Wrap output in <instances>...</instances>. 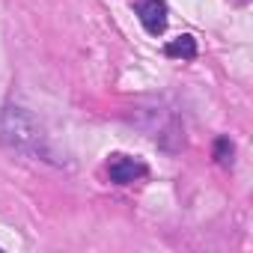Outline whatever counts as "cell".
Masks as SVG:
<instances>
[{"mask_svg":"<svg viewBox=\"0 0 253 253\" xmlns=\"http://www.w3.org/2000/svg\"><path fill=\"white\" fill-rule=\"evenodd\" d=\"M0 146L9 149V152H21V155L51 161L48 134L42 128V122L21 104H6L0 110Z\"/></svg>","mask_w":253,"mask_h":253,"instance_id":"cell-1","label":"cell"},{"mask_svg":"<svg viewBox=\"0 0 253 253\" xmlns=\"http://www.w3.org/2000/svg\"><path fill=\"white\" fill-rule=\"evenodd\" d=\"M134 9L149 36H161L167 30V3L164 0H134Z\"/></svg>","mask_w":253,"mask_h":253,"instance_id":"cell-2","label":"cell"},{"mask_svg":"<svg viewBox=\"0 0 253 253\" xmlns=\"http://www.w3.org/2000/svg\"><path fill=\"white\" fill-rule=\"evenodd\" d=\"M107 173H110V182H116V185H131L146 176V164L131 155H113L107 164Z\"/></svg>","mask_w":253,"mask_h":253,"instance_id":"cell-3","label":"cell"},{"mask_svg":"<svg viewBox=\"0 0 253 253\" xmlns=\"http://www.w3.org/2000/svg\"><path fill=\"white\" fill-rule=\"evenodd\" d=\"M164 54L173 57V60H194V57H197V39L188 36V33H182V36H176L173 42H167Z\"/></svg>","mask_w":253,"mask_h":253,"instance_id":"cell-4","label":"cell"},{"mask_svg":"<svg viewBox=\"0 0 253 253\" xmlns=\"http://www.w3.org/2000/svg\"><path fill=\"white\" fill-rule=\"evenodd\" d=\"M211 155H214V161H217L220 167H229L232 158H235V143H232L226 134H220V137L214 140V152H211Z\"/></svg>","mask_w":253,"mask_h":253,"instance_id":"cell-5","label":"cell"}]
</instances>
